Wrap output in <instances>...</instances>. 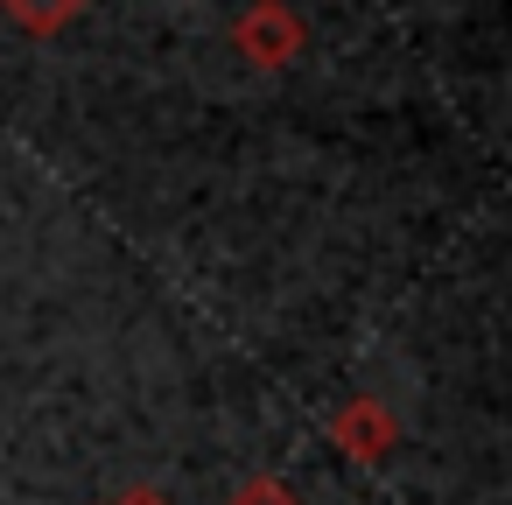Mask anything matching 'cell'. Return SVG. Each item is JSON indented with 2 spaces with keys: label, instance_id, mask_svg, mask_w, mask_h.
<instances>
[{
  "label": "cell",
  "instance_id": "6da1fadb",
  "mask_svg": "<svg viewBox=\"0 0 512 505\" xmlns=\"http://www.w3.org/2000/svg\"><path fill=\"white\" fill-rule=\"evenodd\" d=\"M232 50L253 71H288L309 50V22L288 8V0H246V8L232 15Z\"/></svg>",
  "mask_w": 512,
  "mask_h": 505
},
{
  "label": "cell",
  "instance_id": "7a4b0ae2",
  "mask_svg": "<svg viewBox=\"0 0 512 505\" xmlns=\"http://www.w3.org/2000/svg\"><path fill=\"white\" fill-rule=\"evenodd\" d=\"M330 442L351 456V463H386L393 449H400V414L379 400V393H351L337 414H330Z\"/></svg>",
  "mask_w": 512,
  "mask_h": 505
},
{
  "label": "cell",
  "instance_id": "3957f363",
  "mask_svg": "<svg viewBox=\"0 0 512 505\" xmlns=\"http://www.w3.org/2000/svg\"><path fill=\"white\" fill-rule=\"evenodd\" d=\"M0 15H8L22 36H64L92 15V0H0Z\"/></svg>",
  "mask_w": 512,
  "mask_h": 505
},
{
  "label": "cell",
  "instance_id": "277c9868",
  "mask_svg": "<svg viewBox=\"0 0 512 505\" xmlns=\"http://www.w3.org/2000/svg\"><path fill=\"white\" fill-rule=\"evenodd\" d=\"M225 505H302V498H295V484H288V477L253 470V477H239V484L225 491Z\"/></svg>",
  "mask_w": 512,
  "mask_h": 505
},
{
  "label": "cell",
  "instance_id": "5b68a950",
  "mask_svg": "<svg viewBox=\"0 0 512 505\" xmlns=\"http://www.w3.org/2000/svg\"><path fill=\"white\" fill-rule=\"evenodd\" d=\"M106 505H176L169 491H155V484H127L120 498H106Z\"/></svg>",
  "mask_w": 512,
  "mask_h": 505
}]
</instances>
